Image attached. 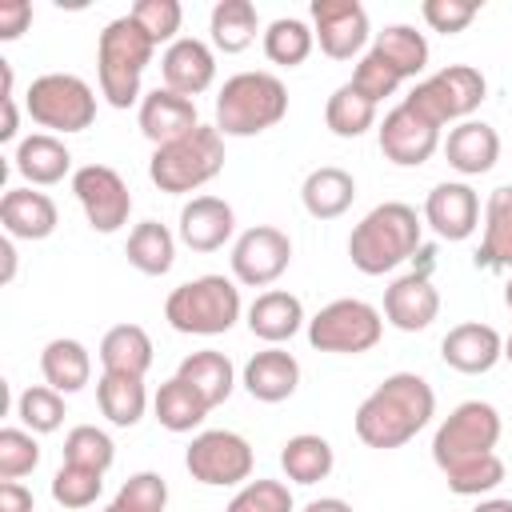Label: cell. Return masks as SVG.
<instances>
[{
  "label": "cell",
  "instance_id": "cell-14",
  "mask_svg": "<svg viewBox=\"0 0 512 512\" xmlns=\"http://www.w3.org/2000/svg\"><path fill=\"white\" fill-rule=\"evenodd\" d=\"M288 264H292V240L272 224H256L240 232V240L232 244V276L248 288H264L280 280Z\"/></svg>",
  "mask_w": 512,
  "mask_h": 512
},
{
  "label": "cell",
  "instance_id": "cell-43",
  "mask_svg": "<svg viewBox=\"0 0 512 512\" xmlns=\"http://www.w3.org/2000/svg\"><path fill=\"white\" fill-rule=\"evenodd\" d=\"M40 464L36 432L28 428H0V480H20Z\"/></svg>",
  "mask_w": 512,
  "mask_h": 512
},
{
  "label": "cell",
  "instance_id": "cell-48",
  "mask_svg": "<svg viewBox=\"0 0 512 512\" xmlns=\"http://www.w3.org/2000/svg\"><path fill=\"white\" fill-rule=\"evenodd\" d=\"M116 504L128 508V512H164L168 504V484L160 472H136L120 484L116 492Z\"/></svg>",
  "mask_w": 512,
  "mask_h": 512
},
{
  "label": "cell",
  "instance_id": "cell-28",
  "mask_svg": "<svg viewBox=\"0 0 512 512\" xmlns=\"http://www.w3.org/2000/svg\"><path fill=\"white\" fill-rule=\"evenodd\" d=\"M16 172L28 180V184H60L72 168V152L64 148V140L48 136V132H36V136H24L16 144Z\"/></svg>",
  "mask_w": 512,
  "mask_h": 512
},
{
  "label": "cell",
  "instance_id": "cell-47",
  "mask_svg": "<svg viewBox=\"0 0 512 512\" xmlns=\"http://www.w3.org/2000/svg\"><path fill=\"white\" fill-rule=\"evenodd\" d=\"M224 512H292V492L280 480H248Z\"/></svg>",
  "mask_w": 512,
  "mask_h": 512
},
{
  "label": "cell",
  "instance_id": "cell-33",
  "mask_svg": "<svg viewBox=\"0 0 512 512\" xmlns=\"http://www.w3.org/2000/svg\"><path fill=\"white\" fill-rule=\"evenodd\" d=\"M124 252H128V264H132L136 272H144V276H164V272H172V264H176V236H172L160 220H144V224L132 228Z\"/></svg>",
  "mask_w": 512,
  "mask_h": 512
},
{
  "label": "cell",
  "instance_id": "cell-6",
  "mask_svg": "<svg viewBox=\"0 0 512 512\" xmlns=\"http://www.w3.org/2000/svg\"><path fill=\"white\" fill-rule=\"evenodd\" d=\"M220 168H224V136L216 132V124H200L196 132L180 136L176 144L156 148L148 160L152 184L172 196L204 188L212 176H220Z\"/></svg>",
  "mask_w": 512,
  "mask_h": 512
},
{
  "label": "cell",
  "instance_id": "cell-57",
  "mask_svg": "<svg viewBox=\"0 0 512 512\" xmlns=\"http://www.w3.org/2000/svg\"><path fill=\"white\" fill-rule=\"evenodd\" d=\"M104 512H128V508H120V504H116V500H112V504H108V508H104Z\"/></svg>",
  "mask_w": 512,
  "mask_h": 512
},
{
  "label": "cell",
  "instance_id": "cell-10",
  "mask_svg": "<svg viewBox=\"0 0 512 512\" xmlns=\"http://www.w3.org/2000/svg\"><path fill=\"white\" fill-rule=\"evenodd\" d=\"M24 108H28V116L40 128H52V132H84L96 120V96L72 72H44V76H36L28 84Z\"/></svg>",
  "mask_w": 512,
  "mask_h": 512
},
{
  "label": "cell",
  "instance_id": "cell-50",
  "mask_svg": "<svg viewBox=\"0 0 512 512\" xmlns=\"http://www.w3.org/2000/svg\"><path fill=\"white\" fill-rule=\"evenodd\" d=\"M28 24H32L28 0H0V40H16Z\"/></svg>",
  "mask_w": 512,
  "mask_h": 512
},
{
  "label": "cell",
  "instance_id": "cell-54",
  "mask_svg": "<svg viewBox=\"0 0 512 512\" xmlns=\"http://www.w3.org/2000/svg\"><path fill=\"white\" fill-rule=\"evenodd\" d=\"M0 256H4V284L16 276V248H12V240H0Z\"/></svg>",
  "mask_w": 512,
  "mask_h": 512
},
{
  "label": "cell",
  "instance_id": "cell-31",
  "mask_svg": "<svg viewBox=\"0 0 512 512\" xmlns=\"http://www.w3.org/2000/svg\"><path fill=\"white\" fill-rule=\"evenodd\" d=\"M176 376H180V380H188V384L208 400V408L224 404V400L232 396V388H236L232 360H228L224 352H216V348H200V352L184 356V360H180V368H176Z\"/></svg>",
  "mask_w": 512,
  "mask_h": 512
},
{
  "label": "cell",
  "instance_id": "cell-12",
  "mask_svg": "<svg viewBox=\"0 0 512 512\" xmlns=\"http://www.w3.org/2000/svg\"><path fill=\"white\" fill-rule=\"evenodd\" d=\"M72 192L92 224V232H116L128 224V212H132V192L128 184L120 180L116 168L108 164H84L72 172Z\"/></svg>",
  "mask_w": 512,
  "mask_h": 512
},
{
  "label": "cell",
  "instance_id": "cell-13",
  "mask_svg": "<svg viewBox=\"0 0 512 512\" xmlns=\"http://www.w3.org/2000/svg\"><path fill=\"white\" fill-rule=\"evenodd\" d=\"M432 248L420 244V264L388 284L384 292V316L400 332H424L440 312V292L432 284Z\"/></svg>",
  "mask_w": 512,
  "mask_h": 512
},
{
  "label": "cell",
  "instance_id": "cell-19",
  "mask_svg": "<svg viewBox=\"0 0 512 512\" xmlns=\"http://www.w3.org/2000/svg\"><path fill=\"white\" fill-rule=\"evenodd\" d=\"M160 72H164V88L180 92V96H200L212 80H216V56L204 40L196 36H180L168 44L164 60H160Z\"/></svg>",
  "mask_w": 512,
  "mask_h": 512
},
{
  "label": "cell",
  "instance_id": "cell-53",
  "mask_svg": "<svg viewBox=\"0 0 512 512\" xmlns=\"http://www.w3.org/2000/svg\"><path fill=\"white\" fill-rule=\"evenodd\" d=\"M4 100V128H0V140H12L16 136V100L12 96H0Z\"/></svg>",
  "mask_w": 512,
  "mask_h": 512
},
{
  "label": "cell",
  "instance_id": "cell-44",
  "mask_svg": "<svg viewBox=\"0 0 512 512\" xmlns=\"http://www.w3.org/2000/svg\"><path fill=\"white\" fill-rule=\"evenodd\" d=\"M148 36L152 44H164V40H180V20H184V8L180 0H136L132 12H128Z\"/></svg>",
  "mask_w": 512,
  "mask_h": 512
},
{
  "label": "cell",
  "instance_id": "cell-15",
  "mask_svg": "<svg viewBox=\"0 0 512 512\" xmlns=\"http://www.w3.org/2000/svg\"><path fill=\"white\" fill-rule=\"evenodd\" d=\"M308 12H312L316 44L332 60H352L368 44V36H372L368 12L356 0H312Z\"/></svg>",
  "mask_w": 512,
  "mask_h": 512
},
{
  "label": "cell",
  "instance_id": "cell-2",
  "mask_svg": "<svg viewBox=\"0 0 512 512\" xmlns=\"http://www.w3.org/2000/svg\"><path fill=\"white\" fill-rule=\"evenodd\" d=\"M420 252V220L416 208L388 200L376 204L348 236V256L364 276H384L396 264L412 260Z\"/></svg>",
  "mask_w": 512,
  "mask_h": 512
},
{
  "label": "cell",
  "instance_id": "cell-49",
  "mask_svg": "<svg viewBox=\"0 0 512 512\" xmlns=\"http://www.w3.org/2000/svg\"><path fill=\"white\" fill-rule=\"evenodd\" d=\"M420 12H424V20H428L432 32L456 36V32H464V28L476 20L480 4H476V0H424Z\"/></svg>",
  "mask_w": 512,
  "mask_h": 512
},
{
  "label": "cell",
  "instance_id": "cell-18",
  "mask_svg": "<svg viewBox=\"0 0 512 512\" xmlns=\"http://www.w3.org/2000/svg\"><path fill=\"white\" fill-rule=\"evenodd\" d=\"M140 132L164 148V144H176L180 136L196 132L200 128V116H196V104L172 88H152L144 100H140Z\"/></svg>",
  "mask_w": 512,
  "mask_h": 512
},
{
  "label": "cell",
  "instance_id": "cell-9",
  "mask_svg": "<svg viewBox=\"0 0 512 512\" xmlns=\"http://www.w3.org/2000/svg\"><path fill=\"white\" fill-rule=\"evenodd\" d=\"M384 336V320L368 300L344 296L324 304L312 320H308V344L316 352H340V356H360L368 348H376Z\"/></svg>",
  "mask_w": 512,
  "mask_h": 512
},
{
  "label": "cell",
  "instance_id": "cell-39",
  "mask_svg": "<svg viewBox=\"0 0 512 512\" xmlns=\"http://www.w3.org/2000/svg\"><path fill=\"white\" fill-rule=\"evenodd\" d=\"M312 44H316V32L304 20H296V16H280L264 32V56L272 64H284V68L304 64L308 52H312Z\"/></svg>",
  "mask_w": 512,
  "mask_h": 512
},
{
  "label": "cell",
  "instance_id": "cell-1",
  "mask_svg": "<svg viewBox=\"0 0 512 512\" xmlns=\"http://www.w3.org/2000/svg\"><path fill=\"white\" fill-rule=\"evenodd\" d=\"M432 412H436L432 384L416 372H392L356 408V436L368 448H400L432 420Z\"/></svg>",
  "mask_w": 512,
  "mask_h": 512
},
{
  "label": "cell",
  "instance_id": "cell-7",
  "mask_svg": "<svg viewBox=\"0 0 512 512\" xmlns=\"http://www.w3.org/2000/svg\"><path fill=\"white\" fill-rule=\"evenodd\" d=\"M500 412L484 400H464L448 412V420L436 428L432 436V460L440 472H452V468H464L488 452H496L500 444Z\"/></svg>",
  "mask_w": 512,
  "mask_h": 512
},
{
  "label": "cell",
  "instance_id": "cell-37",
  "mask_svg": "<svg viewBox=\"0 0 512 512\" xmlns=\"http://www.w3.org/2000/svg\"><path fill=\"white\" fill-rule=\"evenodd\" d=\"M372 52L384 56L404 80H408V76H420V72L428 68V40H424L412 24H388L384 32H376Z\"/></svg>",
  "mask_w": 512,
  "mask_h": 512
},
{
  "label": "cell",
  "instance_id": "cell-46",
  "mask_svg": "<svg viewBox=\"0 0 512 512\" xmlns=\"http://www.w3.org/2000/svg\"><path fill=\"white\" fill-rule=\"evenodd\" d=\"M400 80H404V76H400L384 56H376V52L368 48V52L360 56V64H356V72H352L348 84H352L356 92H364L372 104H380L384 96H392V92L400 88Z\"/></svg>",
  "mask_w": 512,
  "mask_h": 512
},
{
  "label": "cell",
  "instance_id": "cell-8",
  "mask_svg": "<svg viewBox=\"0 0 512 512\" xmlns=\"http://www.w3.org/2000/svg\"><path fill=\"white\" fill-rule=\"evenodd\" d=\"M484 96H488V80H484L480 68H472V64H448V68L432 72L428 80H420L404 96V104L416 108L436 128H444L452 120H468L484 104Z\"/></svg>",
  "mask_w": 512,
  "mask_h": 512
},
{
  "label": "cell",
  "instance_id": "cell-22",
  "mask_svg": "<svg viewBox=\"0 0 512 512\" xmlns=\"http://www.w3.org/2000/svg\"><path fill=\"white\" fill-rule=\"evenodd\" d=\"M0 224L16 240H48L60 224V212L52 196L32 192V188H8L0 196Z\"/></svg>",
  "mask_w": 512,
  "mask_h": 512
},
{
  "label": "cell",
  "instance_id": "cell-27",
  "mask_svg": "<svg viewBox=\"0 0 512 512\" xmlns=\"http://www.w3.org/2000/svg\"><path fill=\"white\" fill-rule=\"evenodd\" d=\"M300 324H304V304H300L292 292H280V288L260 292V296L252 300V308H248V328H252V336H260V340H268V344L292 340V336L300 332Z\"/></svg>",
  "mask_w": 512,
  "mask_h": 512
},
{
  "label": "cell",
  "instance_id": "cell-5",
  "mask_svg": "<svg viewBox=\"0 0 512 512\" xmlns=\"http://www.w3.org/2000/svg\"><path fill=\"white\" fill-rule=\"evenodd\" d=\"M164 320L184 336H220L240 320V288L228 276H196L168 292Z\"/></svg>",
  "mask_w": 512,
  "mask_h": 512
},
{
  "label": "cell",
  "instance_id": "cell-20",
  "mask_svg": "<svg viewBox=\"0 0 512 512\" xmlns=\"http://www.w3.org/2000/svg\"><path fill=\"white\" fill-rule=\"evenodd\" d=\"M232 228H236V212L220 196H192L180 208V240L192 252H216V248H224L232 240Z\"/></svg>",
  "mask_w": 512,
  "mask_h": 512
},
{
  "label": "cell",
  "instance_id": "cell-30",
  "mask_svg": "<svg viewBox=\"0 0 512 512\" xmlns=\"http://www.w3.org/2000/svg\"><path fill=\"white\" fill-rule=\"evenodd\" d=\"M100 364L104 372L144 376L152 368V336L140 324H116L100 340Z\"/></svg>",
  "mask_w": 512,
  "mask_h": 512
},
{
  "label": "cell",
  "instance_id": "cell-55",
  "mask_svg": "<svg viewBox=\"0 0 512 512\" xmlns=\"http://www.w3.org/2000/svg\"><path fill=\"white\" fill-rule=\"evenodd\" d=\"M472 512H512V500H480Z\"/></svg>",
  "mask_w": 512,
  "mask_h": 512
},
{
  "label": "cell",
  "instance_id": "cell-26",
  "mask_svg": "<svg viewBox=\"0 0 512 512\" xmlns=\"http://www.w3.org/2000/svg\"><path fill=\"white\" fill-rule=\"evenodd\" d=\"M300 200H304L308 216H316V220H336V216H344V212L352 208V200H356V180H352V172H344V168H336V164L312 168V172L304 176V184H300Z\"/></svg>",
  "mask_w": 512,
  "mask_h": 512
},
{
  "label": "cell",
  "instance_id": "cell-42",
  "mask_svg": "<svg viewBox=\"0 0 512 512\" xmlns=\"http://www.w3.org/2000/svg\"><path fill=\"white\" fill-rule=\"evenodd\" d=\"M100 488H104V472H92L80 464H60V472L52 476V500L60 508H88L96 504Z\"/></svg>",
  "mask_w": 512,
  "mask_h": 512
},
{
  "label": "cell",
  "instance_id": "cell-24",
  "mask_svg": "<svg viewBox=\"0 0 512 512\" xmlns=\"http://www.w3.org/2000/svg\"><path fill=\"white\" fill-rule=\"evenodd\" d=\"M296 384H300V364H296V356L284 352V348H264V352H256V356L244 364V388H248V396L260 400V404H280V400H288V396L296 392Z\"/></svg>",
  "mask_w": 512,
  "mask_h": 512
},
{
  "label": "cell",
  "instance_id": "cell-51",
  "mask_svg": "<svg viewBox=\"0 0 512 512\" xmlns=\"http://www.w3.org/2000/svg\"><path fill=\"white\" fill-rule=\"evenodd\" d=\"M0 512H36V500H32V492L24 484L4 480L0 484Z\"/></svg>",
  "mask_w": 512,
  "mask_h": 512
},
{
  "label": "cell",
  "instance_id": "cell-34",
  "mask_svg": "<svg viewBox=\"0 0 512 512\" xmlns=\"http://www.w3.org/2000/svg\"><path fill=\"white\" fill-rule=\"evenodd\" d=\"M152 408H156L160 428H168V432H192V428L212 412L208 400H204L188 380H180V376H172L168 384H160Z\"/></svg>",
  "mask_w": 512,
  "mask_h": 512
},
{
  "label": "cell",
  "instance_id": "cell-17",
  "mask_svg": "<svg viewBox=\"0 0 512 512\" xmlns=\"http://www.w3.org/2000/svg\"><path fill=\"white\" fill-rule=\"evenodd\" d=\"M424 220L432 224V232L440 240H452V244L468 240L476 232V224H480V196L460 180H444V184H436L428 192Z\"/></svg>",
  "mask_w": 512,
  "mask_h": 512
},
{
  "label": "cell",
  "instance_id": "cell-21",
  "mask_svg": "<svg viewBox=\"0 0 512 512\" xmlns=\"http://www.w3.org/2000/svg\"><path fill=\"white\" fill-rule=\"evenodd\" d=\"M440 356L448 368H456L464 376H480V372L496 368V360L504 356V340L492 324H456L440 340Z\"/></svg>",
  "mask_w": 512,
  "mask_h": 512
},
{
  "label": "cell",
  "instance_id": "cell-29",
  "mask_svg": "<svg viewBox=\"0 0 512 512\" xmlns=\"http://www.w3.org/2000/svg\"><path fill=\"white\" fill-rule=\"evenodd\" d=\"M40 372L48 380V388H56L60 396H72L88 384L92 376V356L80 340H68V336H56L44 344L40 352Z\"/></svg>",
  "mask_w": 512,
  "mask_h": 512
},
{
  "label": "cell",
  "instance_id": "cell-32",
  "mask_svg": "<svg viewBox=\"0 0 512 512\" xmlns=\"http://www.w3.org/2000/svg\"><path fill=\"white\" fill-rule=\"evenodd\" d=\"M96 404H100V412H104L116 428H132V424H140V416H144V408H148L144 376L100 372V380H96Z\"/></svg>",
  "mask_w": 512,
  "mask_h": 512
},
{
  "label": "cell",
  "instance_id": "cell-45",
  "mask_svg": "<svg viewBox=\"0 0 512 512\" xmlns=\"http://www.w3.org/2000/svg\"><path fill=\"white\" fill-rule=\"evenodd\" d=\"M444 480H448V488L456 496H484V492H492L504 480V460L496 452H488V456H480V460H472L464 468L444 472Z\"/></svg>",
  "mask_w": 512,
  "mask_h": 512
},
{
  "label": "cell",
  "instance_id": "cell-3",
  "mask_svg": "<svg viewBox=\"0 0 512 512\" xmlns=\"http://www.w3.org/2000/svg\"><path fill=\"white\" fill-rule=\"evenodd\" d=\"M288 116V88L272 72H236L216 96L220 136H260Z\"/></svg>",
  "mask_w": 512,
  "mask_h": 512
},
{
  "label": "cell",
  "instance_id": "cell-41",
  "mask_svg": "<svg viewBox=\"0 0 512 512\" xmlns=\"http://www.w3.org/2000/svg\"><path fill=\"white\" fill-rule=\"evenodd\" d=\"M16 416L24 420L28 432L44 436V432H56L64 424V396L48 384H36V388H24L20 400H16Z\"/></svg>",
  "mask_w": 512,
  "mask_h": 512
},
{
  "label": "cell",
  "instance_id": "cell-56",
  "mask_svg": "<svg viewBox=\"0 0 512 512\" xmlns=\"http://www.w3.org/2000/svg\"><path fill=\"white\" fill-rule=\"evenodd\" d=\"M504 304H508V308H512V280H508V284H504ZM504 360H508V364H512V336H508V340H504Z\"/></svg>",
  "mask_w": 512,
  "mask_h": 512
},
{
  "label": "cell",
  "instance_id": "cell-35",
  "mask_svg": "<svg viewBox=\"0 0 512 512\" xmlns=\"http://www.w3.org/2000/svg\"><path fill=\"white\" fill-rule=\"evenodd\" d=\"M332 464H336L332 444H328L324 436H312V432H300V436L284 440V448H280V468H284V476L296 480V484H316V480H324V476L332 472Z\"/></svg>",
  "mask_w": 512,
  "mask_h": 512
},
{
  "label": "cell",
  "instance_id": "cell-40",
  "mask_svg": "<svg viewBox=\"0 0 512 512\" xmlns=\"http://www.w3.org/2000/svg\"><path fill=\"white\" fill-rule=\"evenodd\" d=\"M116 460V444L108 432H100L96 424H76L64 436V464H80L92 472H108Z\"/></svg>",
  "mask_w": 512,
  "mask_h": 512
},
{
  "label": "cell",
  "instance_id": "cell-36",
  "mask_svg": "<svg viewBox=\"0 0 512 512\" xmlns=\"http://www.w3.org/2000/svg\"><path fill=\"white\" fill-rule=\"evenodd\" d=\"M256 4L252 0H220L208 16V32H212V44L220 52H244L252 40H256Z\"/></svg>",
  "mask_w": 512,
  "mask_h": 512
},
{
  "label": "cell",
  "instance_id": "cell-23",
  "mask_svg": "<svg viewBox=\"0 0 512 512\" xmlns=\"http://www.w3.org/2000/svg\"><path fill=\"white\" fill-rule=\"evenodd\" d=\"M444 156L460 176H484L500 160V136L484 120H460L444 140Z\"/></svg>",
  "mask_w": 512,
  "mask_h": 512
},
{
  "label": "cell",
  "instance_id": "cell-38",
  "mask_svg": "<svg viewBox=\"0 0 512 512\" xmlns=\"http://www.w3.org/2000/svg\"><path fill=\"white\" fill-rule=\"evenodd\" d=\"M324 124L332 128V136L356 140V136H364V132L376 124V104H372L364 92H356L352 84H340V88L328 96Z\"/></svg>",
  "mask_w": 512,
  "mask_h": 512
},
{
  "label": "cell",
  "instance_id": "cell-16",
  "mask_svg": "<svg viewBox=\"0 0 512 512\" xmlns=\"http://www.w3.org/2000/svg\"><path fill=\"white\" fill-rule=\"evenodd\" d=\"M436 148H440V128L432 120H424L416 108H408L404 100L384 116V124H380V152L396 168H420V164L432 160Z\"/></svg>",
  "mask_w": 512,
  "mask_h": 512
},
{
  "label": "cell",
  "instance_id": "cell-25",
  "mask_svg": "<svg viewBox=\"0 0 512 512\" xmlns=\"http://www.w3.org/2000/svg\"><path fill=\"white\" fill-rule=\"evenodd\" d=\"M476 268L484 272H504L512 268V184H500L488 192L484 204V240L472 256Z\"/></svg>",
  "mask_w": 512,
  "mask_h": 512
},
{
  "label": "cell",
  "instance_id": "cell-52",
  "mask_svg": "<svg viewBox=\"0 0 512 512\" xmlns=\"http://www.w3.org/2000/svg\"><path fill=\"white\" fill-rule=\"evenodd\" d=\"M304 512H352V504L340 500V496H320V500L304 504Z\"/></svg>",
  "mask_w": 512,
  "mask_h": 512
},
{
  "label": "cell",
  "instance_id": "cell-11",
  "mask_svg": "<svg viewBox=\"0 0 512 512\" xmlns=\"http://www.w3.org/2000/svg\"><path fill=\"white\" fill-rule=\"evenodd\" d=\"M252 444L240 436V432H228V428H212V432H200L188 452H184V468L192 480L208 484V488H228V484H240L252 476Z\"/></svg>",
  "mask_w": 512,
  "mask_h": 512
},
{
  "label": "cell",
  "instance_id": "cell-4",
  "mask_svg": "<svg viewBox=\"0 0 512 512\" xmlns=\"http://www.w3.org/2000/svg\"><path fill=\"white\" fill-rule=\"evenodd\" d=\"M156 44L152 36L132 20V16H116L112 24H104L100 40H96V68H100V92L112 108H128L140 96V76L152 60Z\"/></svg>",
  "mask_w": 512,
  "mask_h": 512
}]
</instances>
